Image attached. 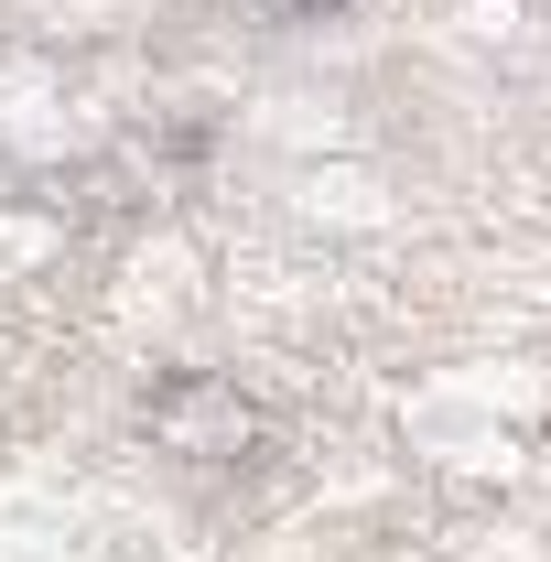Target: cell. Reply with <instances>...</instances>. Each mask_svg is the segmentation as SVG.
<instances>
[{
  "instance_id": "6da1fadb",
  "label": "cell",
  "mask_w": 551,
  "mask_h": 562,
  "mask_svg": "<svg viewBox=\"0 0 551 562\" xmlns=\"http://www.w3.org/2000/svg\"><path fill=\"white\" fill-rule=\"evenodd\" d=\"M151 443H162V454H184V465H238V454L260 443V412L238 401V379L184 368V379H162V390H151Z\"/></svg>"
}]
</instances>
